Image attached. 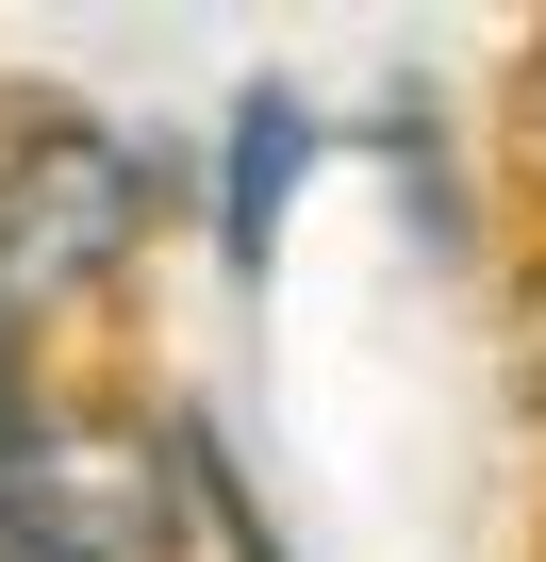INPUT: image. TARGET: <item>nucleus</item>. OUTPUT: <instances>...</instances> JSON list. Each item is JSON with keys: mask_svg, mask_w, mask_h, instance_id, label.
<instances>
[{"mask_svg": "<svg viewBox=\"0 0 546 562\" xmlns=\"http://www.w3.org/2000/svg\"><path fill=\"white\" fill-rule=\"evenodd\" d=\"M166 546H182L166 447L67 430V414H0V562H166Z\"/></svg>", "mask_w": 546, "mask_h": 562, "instance_id": "1", "label": "nucleus"}, {"mask_svg": "<svg viewBox=\"0 0 546 562\" xmlns=\"http://www.w3.org/2000/svg\"><path fill=\"white\" fill-rule=\"evenodd\" d=\"M0 348H18V331H0Z\"/></svg>", "mask_w": 546, "mask_h": 562, "instance_id": "4", "label": "nucleus"}, {"mask_svg": "<svg viewBox=\"0 0 546 562\" xmlns=\"http://www.w3.org/2000/svg\"><path fill=\"white\" fill-rule=\"evenodd\" d=\"M133 199H149V166H133L116 133L18 116V166H0V331L51 315V299H83V281L133 248Z\"/></svg>", "mask_w": 546, "mask_h": 562, "instance_id": "2", "label": "nucleus"}, {"mask_svg": "<svg viewBox=\"0 0 546 562\" xmlns=\"http://www.w3.org/2000/svg\"><path fill=\"white\" fill-rule=\"evenodd\" d=\"M299 166H315V100H299V83H248V100H232V182H215V248H232V281H265Z\"/></svg>", "mask_w": 546, "mask_h": 562, "instance_id": "3", "label": "nucleus"}]
</instances>
